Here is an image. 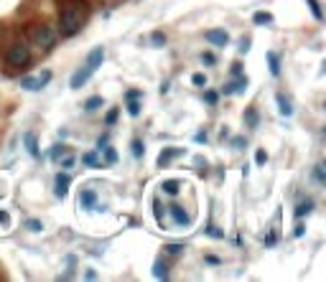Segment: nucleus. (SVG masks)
I'll return each instance as SVG.
<instances>
[{"label":"nucleus","instance_id":"f257e3e1","mask_svg":"<svg viewBox=\"0 0 326 282\" xmlns=\"http://www.w3.org/2000/svg\"><path fill=\"white\" fill-rule=\"evenodd\" d=\"M82 28V13L77 5H64L59 10V33L62 36H74Z\"/></svg>","mask_w":326,"mask_h":282},{"label":"nucleus","instance_id":"f03ea898","mask_svg":"<svg viewBox=\"0 0 326 282\" xmlns=\"http://www.w3.org/2000/svg\"><path fill=\"white\" fill-rule=\"evenodd\" d=\"M5 58H8L10 66H26L28 61H31V49H28L23 41H16V43H13V46L8 49V56H5Z\"/></svg>","mask_w":326,"mask_h":282},{"label":"nucleus","instance_id":"7ed1b4c3","mask_svg":"<svg viewBox=\"0 0 326 282\" xmlns=\"http://www.w3.org/2000/svg\"><path fill=\"white\" fill-rule=\"evenodd\" d=\"M33 41H36V46H41V49H51L56 43V31L51 26H36L33 28Z\"/></svg>","mask_w":326,"mask_h":282},{"label":"nucleus","instance_id":"20e7f679","mask_svg":"<svg viewBox=\"0 0 326 282\" xmlns=\"http://www.w3.org/2000/svg\"><path fill=\"white\" fill-rule=\"evenodd\" d=\"M51 82V71H41V77H23L21 79V86L28 89V92H38Z\"/></svg>","mask_w":326,"mask_h":282},{"label":"nucleus","instance_id":"39448f33","mask_svg":"<svg viewBox=\"0 0 326 282\" xmlns=\"http://www.w3.org/2000/svg\"><path fill=\"white\" fill-rule=\"evenodd\" d=\"M204 38L209 41L212 46H217V49H225L227 43H229V33H227V31H222V28H212V31H206Z\"/></svg>","mask_w":326,"mask_h":282},{"label":"nucleus","instance_id":"423d86ee","mask_svg":"<svg viewBox=\"0 0 326 282\" xmlns=\"http://www.w3.org/2000/svg\"><path fill=\"white\" fill-rule=\"evenodd\" d=\"M92 74L95 71H90V69H87V66H82V69H77V71H74L71 74V82H69V86L71 89H82L87 82H90L92 79Z\"/></svg>","mask_w":326,"mask_h":282},{"label":"nucleus","instance_id":"0eeeda50","mask_svg":"<svg viewBox=\"0 0 326 282\" xmlns=\"http://www.w3.org/2000/svg\"><path fill=\"white\" fill-rule=\"evenodd\" d=\"M102 58H105V49H102V46H97V49H92V51H90V56H87L84 66L90 69V71H97V69L102 66Z\"/></svg>","mask_w":326,"mask_h":282},{"label":"nucleus","instance_id":"6e6552de","mask_svg":"<svg viewBox=\"0 0 326 282\" xmlns=\"http://www.w3.org/2000/svg\"><path fill=\"white\" fill-rule=\"evenodd\" d=\"M179 155H184V147H168V150H163V153L158 155V166H161V168L168 166V163H171L173 158H179Z\"/></svg>","mask_w":326,"mask_h":282},{"label":"nucleus","instance_id":"1a4fd4ad","mask_svg":"<svg viewBox=\"0 0 326 282\" xmlns=\"http://www.w3.org/2000/svg\"><path fill=\"white\" fill-rule=\"evenodd\" d=\"M23 145H26V150L31 158H38V140L33 132H23Z\"/></svg>","mask_w":326,"mask_h":282},{"label":"nucleus","instance_id":"9d476101","mask_svg":"<svg viewBox=\"0 0 326 282\" xmlns=\"http://www.w3.org/2000/svg\"><path fill=\"white\" fill-rule=\"evenodd\" d=\"M79 206H82V209H95V206H97V194H95V191L84 188L79 194Z\"/></svg>","mask_w":326,"mask_h":282},{"label":"nucleus","instance_id":"9b49d317","mask_svg":"<svg viewBox=\"0 0 326 282\" xmlns=\"http://www.w3.org/2000/svg\"><path fill=\"white\" fill-rule=\"evenodd\" d=\"M69 183H71V178H69L66 173H59V175H56V196H59V198H64V196L69 194Z\"/></svg>","mask_w":326,"mask_h":282},{"label":"nucleus","instance_id":"f8f14e48","mask_svg":"<svg viewBox=\"0 0 326 282\" xmlns=\"http://www.w3.org/2000/svg\"><path fill=\"white\" fill-rule=\"evenodd\" d=\"M168 209H171V216H173V221L179 226H186L189 224V216H186V211L181 209V206H168Z\"/></svg>","mask_w":326,"mask_h":282},{"label":"nucleus","instance_id":"ddd939ff","mask_svg":"<svg viewBox=\"0 0 326 282\" xmlns=\"http://www.w3.org/2000/svg\"><path fill=\"white\" fill-rule=\"evenodd\" d=\"M161 188H163V194H168V196H176L181 191V183L176 181V178H168V181H163L161 183Z\"/></svg>","mask_w":326,"mask_h":282},{"label":"nucleus","instance_id":"4468645a","mask_svg":"<svg viewBox=\"0 0 326 282\" xmlns=\"http://www.w3.org/2000/svg\"><path fill=\"white\" fill-rule=\"evenodd\" d=\"M247 89V79H240V82H232L225 86V94H242Z\"/></svg>","mask_w":326,"mask_h":282},{"label":"nucleus","instance_id":"2eb2a0df","mask_svg":"<svg viewBox=\"0 0 326 282\" xmlns=\"http://www.w3.org/2000/svg\"><path fill=\"white\" fill-rule=\"evenodd\" d=\"M275 99H278V107H280V114H283V117H291V114H293V107H291V102H288V99H286L283 94H278Z\"/></svg>","mask_w":326,"mask_h":282},{"label":"nucleus","instance_id":"dca6fc26","mask_svg":"<svg viewBox=\"0 0 326 282\" xmlns=\"http://www.w3.org/2000/svg\"><path fill=\"white\" fill-rule=\"evenodd\" d=\"M268 61H270V74H273V77H278V74H280V58H278L275 51L268 54Z\"/></svg>","mask_w":326,"mask_h":282},{"label":"nucleus","instance_id":"f3484780","mask_svg":"<svg viewBox=\"0 0 326 282\" xmlns=\"http://www.w3.org/2000/svg\"><path fill=\"white\" fill-rule=\"evenodd\" d=\"M311 209H314V201H303V203H298V206H295V219H301V216L311 214Z\"/></svg>","mask_w":326,"mask_h":282},{"label":"nucleus","instance_id":"a211bd4d","mask_svg":"<svg viewBox=\"0 0 326 282\" xmlns=\"http://www.w3.org/2000/svg\"><path fill=\"white\" fill-rule=\"evenodd\" d=\"M99 107H102V97H90V99L84 102V110H87V112H95V110H99Z\"/></svg>","mask_w":326,"mask_h":282},{"label":"nucleus","instance_id":"6ab92c4d","mask_svg":"<svg viewBox=\"0 0 326 282\" xmlns=\"http://www.w3.org/2000/svg\"><path fill=\"white\" fill-rule=\"evenodd\" d=\"M82 163H84L87 168H99V160H97L95 153H84V155H82Z\"/></svg>","mask_w":326,"mask_h":282},{"label":"nucleus","instance_id":"aec40b11","mask_svg":"<svg viewBox=\"0 0 326 282\" xmlns=\"http://www.w3.org/2000/svg\"><path fill=\"white\" fill-rule=\"evenodd\" d=\"M253 21L258 26H265V23H273V16H270V13H265V10H260V13H255V16H253Z\"/></svg>","mask_w":326,"mask_h":282},{"label":"nucleus","instance_id":"412c9836","mask_svg":"<svg viewBox=\"0 0 326 282\" xmlns=\"http://www.w3.org/2000/svg\"><path fill=\"white\" fill-rule=\"evenodd\" d=\"M128 112H130L132 117H138V114H140V102H138V97H130V105H128Z\"/></svg>","mask_w":326,"mask_h":282},{"label":"nucleus","instance_id":"4be33fe9","mask_svg":"<svg viewBox=\"0 0 326 282\" xmlns=\"http://www.w3.org/2000/svg\"><path fill=\"white\" fill-rule=\"evenodd\" d=\"M153 275H156L158 280H166V277H168V270H166V264L156 262V267H153Z\"/></svg>","mask_w":326,"mask_h":282},{"label":"nucleus","instance_id":"5701e85b","mask_svg":"<svg viewBox=\"0 0 326 282\" xmlns=\"http://www.w3.org/2000/svg\"><path fill=\"white\" fill-rule=\"evenodd\" d=\"M308 5H311V13H314V18H316V21H321V18H324V13H321L319 0H308Z\"/></svg>","mask_w":326,"mask_h":282},{"label":"nucleus","instance_id":"b1692460","mask_svg":"<svg viewBox=\"0 0 326 282\" xmlns=\"http://www.w3.org/2000/svg\"><path fill=\"white\" fill-rule=\"evenodd\" d=\"M62 155H66V147L64 145H54L51 147V160H62Z\"/></svg>","mask_w":326,"mask_h":282},{"label":"nucleus","instance_id":"393cba45","mask_svg":"<svg viewBox=\"0 0 326 282\" xmlns=\"http://www.w3.org/2000/svg\"><path fill=\"white\" fill-rule=\"evenodd\" d=\"M184 252V244H168L166 247V254H171V257H179Z\"/></svg>","mask_w":326,"mask_h":282},{"label":"nucleus","instance_id":"a878e982","mask_svg":"<svg viewBox=\"0 0 326 282\" xmlns=\"http://www.w3.org/2000/svg\"><path fill=\"white\" fill-rule=\"evenodd\" d=\"M26 229H31V231H41V229H43V224H41L38 219H28V221H26Z\"/></svg>","mask_w":326,"mask_h":282},{"label":"nucleus","instance_id":"bb28decb","mask_svg":"<svg viewBox=\"0 0 326 282\" xmlns=\"http://www.w3.org/2000/svg\"><path fill=\"white\" fill-rule=\"evenodd\" d=\"M145 153V147H143V142L140 140H132V155H135V158H140Z\"/></svg>","mask_w":326,"mask_h":282},{"label":"nucleus","instance_id":"cd10ccee","mask_svg":"<svg viewBox=\"0 0 326 282\" xmlns=\"http://www.w3.org/2000/svg\"><path fill=\"white\" fill-rule=\"evenodd\" d=\"M102 150H105V158H107V163H117V153L112 150V147H107V145H105Z\"/></svg>","mask_w":326,"mask_h":282},{"label":"nucleus","instance_id":"c85d7f7f","mask_svg":"<svg viewBox=\"0 0 326 282\" xmlns=\"http://www.w3.org/2000/svg\"><path fill=\"white\" fill-rule=\"evenodd\" d=\"M151 41H153V43H156V46H163V43H166V36H163V33H161V31H156V33H153V36H151Z\"/></svg>","mask_w":326,"mask_h":282},{"label":"nucleus","instance_id":"c756f323","mask_svg":"<svg viewBox=\"0 0 326 282\" xmlns=\"http://www.w3.org/2000/svg\"><path fill=\"white\" fill-rule=\"evenodd\" d=\"M206 234L214 236V239H222V236H225V231H219L217 226H206Z\"/></svg>","mask_w":326,"mask_h":282},{"label":"nucleus","instance_id":"7c9ffc66","mask_svg":"<svg viewBox=\"0 0 326 282\" xmlns=\"http://www.w3.org/2000/svg\"><path fill=\"white\" fill-rule=\"evenodd\" d=\"M255 163H258V166L268 163V153H265V150H258V153H255Z\"/></svg>","mask_w":326,"mask_h":282},{"label":"nucleus","instance_id":"2f4dec72","mask_svg":"<svg viewBox=\"0 0 326 282\" xmlns=\"http://www.w3.org/2000/svg\"><path fill=\"white\" fill-rule=\"evenodd\" d=\"M314 175H316V181H319V183H324V181H326V175H324V166H316V168H314Z\"/></svg>","mask_w":326,"mask_h":282},{"label":"nucleus","instance_id":"473e14b6","mask_svg":"<svg viewBox=\"0 0 326 282\" xmlns=\"http://www.w3.org/2000/svg\"><path fill=\"white\" fill-rule=\"evenodd\" d=\"M191 82H194L196 86H204V84H206V77H204V74H194V77H191Z\"/></svg>","mask_w":326,"mask_h":282},{"label":"nucleus","instance_id":"72a5a7b5","mask_svg":"<svg viewBox=\"0 0 326 282\" xmlns=\"http://www.w3.org/2000/svg\"><path fill=\"white\" fill-rule=\"evenodd\" d=\"M115 120H117V110H110V112H107V117H105V122H107V125H112Z\"/></svg>","mask_w":326,"mask_h":282},{"label":"nucleus","instance_id":"f704fd0d","mask_svg":"<svg viewBox=\"0 0 326 282\" xmlns=\"http://www.w3.org/2000/svg\"><path fill=\"white\" fill-rule=\"evenodd\" d=\"M62 158H64V160H62L64 168H71V166H74V155H62Z\"/></svg>","mask_w":326,"mask_h":282},{"label":"nucleus","instance_id":"c9c22d12","mask_svg":"<svg viewBox=\"0 0 326 282\" xmlns=\"http://www.w3.org/2000/svg\"><path fill=\"white\" fill-rule=\"evenodd\" d=\"M247 122H250V125H253V127L258 125V114H255L253 110H250V112H247Z\"/></svg>","mask_w":326,"mask_h":282},{"label":"nucleus","instance_id":"e433bc0d","mask_svg":"<svg viewBox=\"0 0 326 282\" xmlns=\"http://www.w3.org/2000/svg\"><path fill=\"white\" fill-rule=\"evenodd\" d=\"M242 145H245V138H232V147H237V150H240Z\"/></svg>","mask_w":326,"mask_h":282},{"label":"nucleus","instance_id":"4c0bfd02","mask_svg":"<svg viewBox=\"0 0 326 282\" xmlns=\"http://www.w3.org/2000/svg\"><path fill=\"white\" fill-rule=\"evenodd\" d=\"M204 99L209 102V105H214V102H217V92H206V94H204Z\"/></svg>","mask_w":326,"mask_h":282},{"label":"nucleus","instance_id":"58836bf2","mask_svg":"<svg viewBox=\"0 0 326 282\" xmlns=\"http://www.w3.org/2000/svg\"><path fill=\"white\" fill-rule=\"evenodd\" d=\"M201 61L204 64H214V56L212 54H201Z\"/></svg>","mask_w":326,"mask_h":282},{"label":"nucleus","instance_id":"ea45409f","mask_svg":"<svg viewBox=\"0 0 326 282\" xmlns=\"http://www.w3.org/2000/svg\"><path fill=\"white\" fill-rule=\"evenodd\" d=\"M247 49H250V41H247V38H242V41H240V54H245Z\"/></svg>","mask_w":326,"mask_h":282},{"label":"nucleus","instance_id":"a19ab883","mask_svg":"<svg viewBox=\"0 0 326 282\" xmlns=\"http://www.w3.org/2000/svg\"><path fill=\"white\" fill-rule=\"evenodd\" d=\"M0 221H3V224H8V221H10V216H8L5 211H0Z\"/></svg>","mask_w":326,"mask_h":282}]
</instances>
